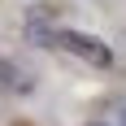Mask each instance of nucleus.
Masks as SVG:
<instances>
[{
	"label": "nucleus",
	"instance_id": "obj_2",
	"mask_svg": "<svg viewBox=\"0 0 126 126\" xmlns=\"http://www.w3.org/2000/svg\"><path fill=\"white\" fill-rule=\"evenodd\" d=\"M35 87V78L26 74L17 61H9V57H0V91H9V96H26V91Z\"/></svg>",
	"mask_w": 126,
	"mask_h": 126
},
{
	"label": "nucleus",
	"instance_id": "obj_4",
	"mask_svg": "<svg viewBox=\"0 0 126 126\" xmlns=\"http://www.w3.org/2000/svg\"><path fill=\"white\" fill-rule=\"evenodd\" d=\"M122 126H126V113H122Z\"/></svg>",
	"mask_w": 126,
	"mask_h": 126
},
{
	"label": "nucleus",
	"instance_id": "obj_3",
	"mask_svg": "<svg viewBox=\"0 0 126 126\" xmlns=\"http://www.w3.org/2000/svg\"><path fill=\"white\" fill-rule=\"evenodd\" d=\"M91 126H104V122H91Z\"/></svg>",
	"mask_w": 126,
	"mask_h": 126
},
{
	"label": "nucleus",
	"instance_id": "obj_1",
	"mask_svg": "<svg viewBox=\"0 0 126 126\" xmlns=\"http://www.w3.org/2000/svg\"><path fill=\"white\" fill-rule=\"evenodd\" d=\"M48 48H61V52H70V57H78V61L96 65V70H109V65H113V48H109L104 39H96V35H83V31H61V26H52Z\"/></svg>",
	"mask_w": 126,
	"mask_h": 126
}]
</instances>
